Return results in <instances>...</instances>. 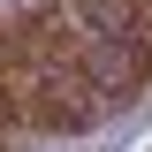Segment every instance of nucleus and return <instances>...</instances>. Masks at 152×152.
<instances>
[{
	"instance_id": "f257e3e1",
	"label": "nucleus",
	"mask_w": 152,
	"mask_h": 152,
	"mask_svg": "<svg viewBox=\"0 0 152 152\" xmlns=\"http://www.w3.org/2000/svg\"><path fill=\"white\" fill-rule=\"evenodd\" d=\"M84 76H91V91H99V99H129L137 84H145V46L107 38V46H91V53H84Z\"/></svg>"
}]
</instances>
